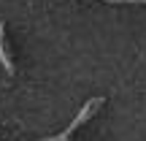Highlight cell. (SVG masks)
Here are the masks:
<instances>
[{
	"label": "cell",
	"instance_id": "cell-1",
	"mask_svg": "<svg viewBox=\"0 0 146 141\" xmlns=\"http://www.w3.org/2000/svg\"><path fill=\"white\" fill-rule=\"evenodd\" d=\"M0 63H3V68L8 73H14V60H11L8 46H5V27L3 25H0Z\"/></svg>",
	"mask_w": 146,
	"mask_h": 141
}]
</instances>
